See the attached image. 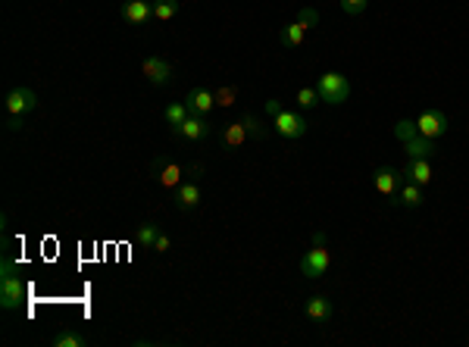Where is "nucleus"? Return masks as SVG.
Masks as SVG:
<instances>
[{
  "label": "nucleus",
  "mask_w": 469,
  "mask_h": 347,
  "mask_svg": "<svg viewBox=\"0 0 469 347\" xmlns=\"http://www.w3.org/2000/svg\"><path fill=\"white\" fill-rule=\"evenodd\" d=\"M272 129H276L285 141H298V138L307 135V119L294 110H281L279 116L272 119Z\"/></svg>",
  "instance_id": "423d86ee"
},
{
  "label": "nucleus",
  "mask_w": 469,
  "mask_h": 347,
  "mask_svg": "<svg viewBox=\"0 0 469 347\" xmlns=\"http://www.w3.org/2000/svg\"><path fill=\"white\" fill-rule=\"evenodd\" d=\"M25 300V282L19 276H13L10 263H4V278H0V306L4 310H16Z\"/></svg>",
  "instance_id": "7ed1b4c3"
},
{
  "label": "nucleus",
  "mask_w": 469,
  "mask_h": 347,
  "mask_svg": "<svg viewBox=\"0 0 469 347\" xmlns=\"http://www.w3.org/2000/svg\"><path fill=\"white\" fill-rule=\"evenodd\" d=\"M141 72H144V78L150 85H157V88H163V85L172 82V63H169V59H163V57H144Z\"/></svg>",
  "instance_id": "0eeeda50"
},
{
  "label": "nucleus",
  "mask_w": 469,
  "mask_h": 347,
  "mask_svg": "<svg viewBox=\"0 0 469 347\" xmlns=\"http://www.w3.org/2000/svg\"><path fill=\"white\" fill-rule=\"evenodd\" d=\"M169 244H172V241L163 235V232H160V238H157V244H153V250H157V253H166V250H169Z\"/></svg>",
  "instance_id": "7c9ffc66"
},
{
  "label": "nucleus",
  "mask_w": 469,
  "mask_h": 347,
  "mask_svg": "<svg viewBox=\"0 0 469 347\" xmlns=\"http://www.w3.org/2000/svg\"><path fill=\"white\" fill-rule=\"evenodd\" d=\"M263 110H266V116H270V119H276L279 113L285 110V104H281L279 97H270V100H266V104H263Z\"/></svg>",
  "instance_id": "c85d7f7f"
},
{
  "label": "nucleus",
  "mask_w": 469,
  "mask_h": 347,
  "mask_svg": "<svg viewBox=\"0 0 469 347\" xmlns=\"http://www.w3.org/2000/svg\"><path fill=\"white\" fill-rule=\"evenodd\" d=\"M413 135H419V132H416V122H413V119H400V122L394 125V138H398V141H410Z\"/></svg>",
  "instance_id": "bb28decb"
},
{
  "label": "nucleus",
  "mask_w": 469,
  "mask_h": 347,
  "mask_svg": "<svg viewBox=\"0 0 469 347\" xmlns=\"http://www.w3.org/2000/svg\"><path fill=\"white\" fill-rule=\"evenodd\" d=\"M247 138H251V135H247L244 119H234V122H229V125L223 129V138H219V141H223L225 150H234V148H241Z\"/></svg>",
  "instance_id": "f3484780"
},
{
  "label": "nucleus",
  "mask_w": 469,
  "mask_h": 347,
  "mask_svg": "<svg viewBox=\"0 0 469 347\" xmlns=\"http://www.w3.org/2000/svg\"><path fill=\"white\" fill-rule=\"evenodd\" d=\"M185 178H188V166H178V163H172V160H163V157L157 160V182H160V188L176 191L178 185L185 182Z\"/></svg>",
  "instance_id": "6e6552de"
},
{
  "label": "nucleus",
  "mask_w": 469,
  "mask_h": 347,
  "mask_svg": "<svg viewBox=\"0 0 469 347\" xmlns=\"http://www.w3.org/2000/svg\"><path fill=\"white\" fill-rule=\"evenodd\" d=\"M372 185H375V191H379L382 197H388V204H400L398 191H400V185H404V172L391 169V166H382V169H375Z\"/></svg>",
  "instance_id": "39448f33"
},
{
  "label": "nucleus",
  "mask_w": 469,
  "mask_h": 347,
  "mask_svg": "<svg viewBox=\"0 0 469 347\" xmlns=\"http://www.w3.org/2000/svg\"><path fill=\"white\" fill-rule=\"evenodd\" d=\"M316 91H319V100H326L328 106H338L351 97V82L341 72H326V76H319Z\"/></svg>",
  "instance_id": "f257e3e1"
},
{
  "label": "nucleus",
  "mask_w": 469,
  "mask_h": 347,
  "mask_svg": "<svg viewBox=\"0 0 469 347\" xmlns=\"http://www.w3.org/2000/svg\"><path fill=\"white\" fill-rule=\"evenodd\" d=\"M157 238H160V225H157V222H144V225H138V232H135V244H138V248L153 250Z\"/></svg>",
  "instance_id": "412c9836"
},
{
  "label": "nucleus",
  "mask_w": 469,
  "mask_h": 347,
  "mask_svg": "<svg viewBox=\"0 0 469 347\" xmlns=\"http://www.w3.org/2000/svg\"><path fill=\"white\" fill-rule=\"evenodd\" d=\"M313 25H319V13L316 10H310V6H304V10H300V16L294 19L291 25H285V29H281V44H285V48H300V44H304V38H307V29H313Z\"/></svg>",
  "instance_id": "f03ea898"
},
{
  "label": "nucleus",
  "mask_w": 469,
  "mask_h": 347,
  "mask_svg": "<svg viewBox=\"0 0 469 347\" xmlns=\"http://www.w3.org/2000/svg\"><path fill=\"white\" fill-rule=\"evenodd\" d=\"M300 272H304L307 278H319L328 272V266H332V253L326 250V241H313V250H307L304 257H300Z\"/></svg>",
  "instance_id": "20e7f679"
},
{
  "label": "nucleus",
  "mask_w": 469,
  "mask_h": 347,
  "mask_svg": "<svg viewBox=\"0 0 469 347\" xmlns=\"http://www.w3.org/2000/svg\"><path fill=\"white\" fill-rule=\"evenodd\" d=\"M53 347H88V338L78 335V332H59V335H53Z\"/></svg>",
  "instance_id": "5701e85b"
},
{
  "label": "nucleus",
  "mask_w": 469,
  "mask_h": 347,
  "mask_svg": "<svg viewBox=\"0 0 469 347\" xmlns=\"http://www.w3.org/2000/svg\"><path fill=\"white\" fill-rule=\"evenodd\" d=\"M172 197H176V206L182 213H191L200 206V185L194 182V178H185L182 185H178L176 191H172Z\"/></svg>",
  "instance_id": "9b49d317"
},
{
  "label": "nucleus",
  "mask_w": 469,
  "mask_h": 347,
  "mask_svg": "<svg viewBox=\"0 0 469 347\" xmlns=\"http://www.w3.org/2000/svg\"><path fill=\"white\" fill-rule=\"evenodd\" d=\"M404 150L410 160H432L435 157V141L432 138H422V135H413L410 141H404Z\"/></svg>",
  "instance_id": "a211bd4d"
},
{
  "label": "nucleus",
  "mask_w": 469,
  "mask_h": 347,
  "mask_svg": "<svg viewBox=\"0 0 469 347\" xmlns=\"http://www.w3.org/2000/svg\"><path fill=\"white\" fill-rule=\"evenodd\" d=\"M213 97H216L219 106H232L234 100H238V88H234V85H219V88L213 91Z\"/></svg>",
  "instance_id": "a878e982"
},
{
  "label": "nucleus",
  "mask_w": 469,
  "mask_h": 347,
  "mask_svg": "<svg viewBox=\"0 0 469 347\" xmlns=\"http://www.w3.org/2000/svg\"><path fill=\"white\" fill-rule=\"evenodd\" d=\"M398 200H400V206H410V210L422 206V204H426V197H422V185L404 178V185H400V191H398Z\"/></svg>",
  "instance_id": "aec40b11"
},
{
  "label": "nucleus",
  "mask_w": 469,
  "mask_h": 347,
  "mask_svg": "<svg viewBox=\"0 0 469 347\" xmlns=\"http://www.w3.org/2000/svg\"><path fill=\"white\" fill-rule=\"evenodd\" d=\"M241 119H244V125H247V135L257 138V141H263V138H266V125L260 122V119L253 116V113H244Z\"/></svg>",
  "instance_id": "393cba45"
},
{
  "label": "nucleus",
  "mask_w": 469,
  "mask_h": 347,
  "mask_svg": "<svg viewBox=\"0 0 469 347\" xmlns=\"http://www.w3.org/2000/svg\"><path fill=\"white\" fill-rule=\"evenodd\" d=\"M185 104H188V110L197 113V116H210L213 106H216V97H213L210 88H191L188 97H185Z\"/></svg>",
  "instance_id": "ddd939ff"
},
{
  "label": "nucleus",
  "mask_w": 469,
  "mask_h": 347,
  "mask_svg": "<svg viewBox=\"0 0 469 347\" xmlns=\"http://www.w3.org/2000/svg\"><path fill=\"white\" fill-rule=\"evenodd\" d=\"M191 116V110H188V104H169L163 110V119H166V125H169V132L172 135H182V122Z\"/></svg>",
  "instance_id": "6ab92c4d"
},
{
  "label": "nucleus",
  "mask_w": 469,
  "mask_h": 347,
  "mask_svg": "<svg viewBox=\"0 0 469 347\" xmlns=\"http://www.w3.org/2000/svg\"><path fill=\"white\" fill-rule=\"evenodd\" d=\"M210 135H213V125L206 122V116L191 113V116L182 122V135H178V138H188V141H206Z\"/></svg>",
  "instance_id": "f8f14e48"
},
{
  "label": "nucleus",
  "mask_w": 469,
  "mask_h": 347,
  "mask_svg": "<svg viewBox=\"0 0 469 347\" xmlns=\"http://www.w3.org/2000/svg\"><path fill=\"white\" fill-rule=\"evenodd\" d=\"M22 125H25V116H10V119H6V129H10V132H19Z\"/></svg>",
  "instance_id": "c756f323"
},
{
  "label": "nucleus",
  "mask_w": 469,
  "mask_h": 347,
  "mask_svg": "<svg viewBox=\"0 0 469 347\" xmlns=\"http://www.w3.org/2000/svg\"><path fill=\"white\" fill-rule=\"evenodd\" d=\"M447 125H451V122H447V116H444L441 110H426V113H422V116L416 119V132H419L422 138H432V141L444 135Z\"/></svg>",
  "instance_id": "9d476101"
},
{
  "label": "nucleus",
  "mask_w": 469,
  "mask_h": 347,
  "mask_svg": "<svg viewBox=\"0 0 469 347\" xmlns=\"http://www.w3.org/2000/svg\"><path fill=\"white\" fill-rule=\"evenodd\" d=\"M38 106V94L31 88H13L6 94V116H29Z\"/></svg>",
  "instance_id": "1a4fd4ad"
},
{
  "label": "nucleus",
  "mask_w": 469,
  "mask_h": 347,
  "mask_svg": "<svg viewBox=\"0 0 469 347\" xmlns=\"http://www.w3.org/2000/svg\"><path fill=\"white\" fill-rule=\"evenodd\" d=\"M404 178H410V182H416V185H422V188H426V185L435 178L432 163H428V160H407V166H404Z\"/></svg>",
  "instance_id": "dca6fc26"
},
{
  "label": "nucleus",
  "mask_w": 469,
  "mask_h": 347,
  "mask_svg": "<svg viewBox=\"0 0 469 347\" xmlns=\"http://www.w3.org/2000/svg\"><path fill=\"white\" fill-rule=\"evenodd\" d=\"M366 3H370V0H341V10H344L347 16H360V13L366 10Z\"/></svg>",
  "instance_id": "cd10ccee"
},
{
  "label": "nucleus",
  "mask_w": 469,
  "mask_h": 347,
  "mask_svg": "<svg viewBox=\"0 0 469 347\" xmlns=\"http://www.w3.org/2000/svg\"><path fill=\"white\" fill-rule=\"evenodd\" d=\"M294 104H298L300 110H313V106L319 104V91L316 88H300L298 97H294Z\"/></svg>",
  "instance_id": "b1692460"
},
{
  "label": "nucleus",
  "mask_w": 469,
  "mask_h": 347,
  "mask_svg": "<svg viewBox=\"0 0 469 347\" xmlns=\"http://www.w3.org/2000/svg\"><path fill=\"white\" fill-rule=\"evenodd\" d=\"M304 313H307V319H313V323L323 325V323H328V319H332L335 306H332V300H328L326 295H313L310 300H307Z\"/></svg>",
  "instance_id": "2eb2a0df"
},
{
  "label": "nucleus",
  "mask_w": 469,
  "mask_h": 347,
  "mask_svg": "<svg viewBox=\"0 0 469 347\" xmlns=\"http://www.w3.org/2000/svg\"><path fill=\"white\" fill-rule=\"evenodd\" d=\"M122 19L129 25H144L153 19V6L150 0H129V3L122 6Z\"/></svg>",
  "instance_id": "4468645a"
},
{
  "label": "nucleus",
  "mask_w": 469,
  "mask_h": 347,
  "mask_svg": "<svg viewBox=\"0 0 469 347\" xmlns=\"http://www.w3.org/2000/svg\"><path fill=\"white\" fill-rule=\"evenodd\" d=\"M178 0H153V22H169L178 13Z\"/></svg>",
  "instance_id": "4be33fe9"
}]
</instances>
